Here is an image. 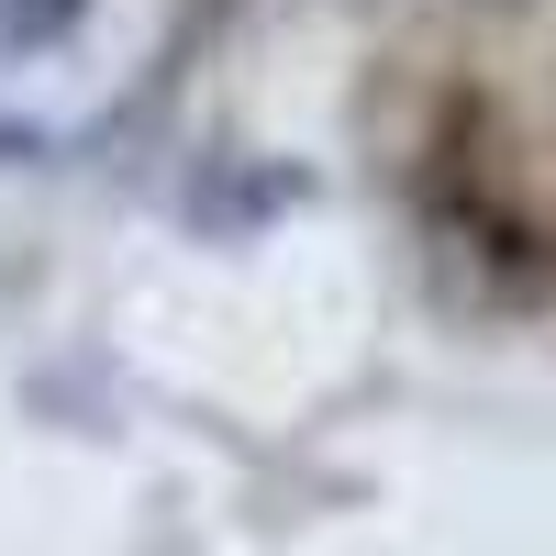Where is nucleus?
I'll return each instance as SVG.
<instances>
[{
  "label": "nucleus",
  "mask_w": 556,
  "mask_h": 556,
  "mask_svg": "<svg viewBox=\"0 0 556 556\" xmlns=\"http://www.w3.org/2000/svg\"><path fill=\"white\" fill-rule=\"evenodd\" d=\"M212 0H0V156H78L156 101Z\"/></svg>",
  "instance_id": "nucleus-1"
}]
</instances>
